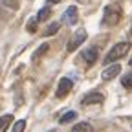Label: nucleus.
Instances as JSON below:
<instances>
[{
	"instance_id": "1",
	"label": "nucleus",
	"mask_w": 132,
	"mask_h": 132,
	"mask_svg": "<svg viewBox=\"0 0 132 132\" xmlns=\"http://www.w3.org/2000/svg\"><path fill=\"white\" fill-rule=\"evenodd\" d=\"M128 50H130V42H118V44H116L110 52L106 53L105 64H110V62H116V61L123 59V57L128 53Z\"/></svg>"
},
{
	"instance_id": "2",
	"label": "nucleus",
	"mask_w": 132,
	"mask_h": 132,
	"mask_svg": "<svg viewBox=\"0 0 132 132\" xmlns=\"http://www.w3.org/2000/svg\"><path fill=\"white\" fill-rule=\"evenodd\" d=\"M119 19H121V7L119 6H108L106 9H105V15H103V24H106V26H116L119 22Z\"/></svg>"
},
{
	"instance_id": "3",
	"label": "nucleus",
	"mask_w": 132,
	"mask_h": 132,
	"mask_svg": "<svg viewBox=\"0 0 132 132\" xmlns=\"http://www.w3.org/2000/svg\"><path fill=\"white\" fill-rule=\"evenodd\" d=\"M85 39H86V29L79 28V29L73 33V37L70 39L68 46H66V50H68V52H73V50H77V48H79L82 42H85Z\"/></svg>"
},
{
	"instance_id": "4",
	"label": "nucleus",
	"mask_w": 132,
	"mask_h": 132,
	"mask_svg": "<svg viewBox=\"0 0 132 132\" xmlns=\"http://www.w3.org/2000/svg\"><path fill=\"white\" fill-rule=\"evenodd\" d=\"M119 73H121V66L116 62V64H110L108 68H105V70H103L101 79H103V81H112L114 77H118Z\"/></svg>"
},
{
	"instance_id": "5",
	"label": "nucleus",
	"mask_w": 132,
	"mask_h": 132,
	"mask_svg": "<svg viewBox=\"0 0 132 132\" xmlns=\"http://www.w3.org/2000/svg\"><path fill=\"white\" fill-rule=\"evenodd\" d=\"M72 86H73V82H72L68 77L61 79V81H59V86H57L55 95H57V97H64V95H68V92L72 90Z\"/></svg>"
},
{
	"instance_id": "6",
	"label": "nucleus",
	"mask_w": 132,
	"mask_h": 132,
	"mask_svg": "<svg viewBox=\"0 0 132 132\" xmlns=\"http://www.w3.org/2000/svg\"><path fill=\"white\" fill-rule=\"evenodd\" d=\"M105 101V95L99 94V92H90L85 95V99H82V105H99Z\"/></svg>"
},
{
	"instance_id": "7",
	"label": "nucleus",
	"mask_w": 132,
	"mask_h": 132,
	"mask_svg": "<svg viewBox=\"0 0 132 132\" xmlns=\"http://www.w3.org/2000/svg\"><path fill=\"white\" fill-rule=\"evenodd\" d=\"M97 57H99L97 48H88V50H85V52H82V59H85V62H86L88 66H92V64L97 61Z\"/></svg>"
},
{
	"instance_id": "8",
	"label": "nucleus",
	"mask_w": 132,
	"mask_h": 132,
	"mask_svg": "<svg viewBox=\"0 0 132 132\" xmlns=\"http://www.w3.org/2000/svg\"><path fill=\"white\" fill-rule=\"evenodd\" d=\"M62 20L66 22V24H70V26H73L75 22H77V7H68L64 11V16H62Z\"/></svg>"
},
{
	"instance_id": "9",
	"label": "nucleus",
	"mask_w": 132,
	"mask_h": 132,
	"mask_svg": "<svg viewBox=\"0 0 132 132\" xmlns=\"http://www.w3.org/2000/svg\"><path fill=\"white\" fill-rule=\"evenodd\" d=\"M11 123H13V116L11 114L2 116V118H0V132H7V128H9Z\"/></svg>"
},
{
	"instance_id": "10",
	"label": "nucleus",
	"mask_w": 132,
	"mask_h": 132,
	"mask_svg": "<svg viewBox=\"0 0 132 132\" xmlns=\"http://www.w3.org/2000/svg\"><path fill=\"white\" fill-rule=\"evenodd\" d=\"M59 28H61V24L59 22H52L46 29H44V37H52V35H55V33L59 31Z\"/></svg>"
},
{
	"instance_id": "11",
	"label": "nucleus",
	"mask_w": 132,
	"mask_h": 132,
	"mask_svg": "<svg viewBox=\"0 0 132 132\" xmlns=\"http://www.w3.org/2000/svg\"><path fill=\"white\" fill-rule=\"evenodd\" d=\"M70 132H92V127H90V123L82 121V123H77Z\"/></svg>"
},
{
	"instance_id": "12",
	"label": "nucleus",
	"mask_w": 132,
	"mask_h": 132,
	"mask_svg": "<svg viewBox=\"0 0 132 132\" xmlns=\"http://www.w3.org/2000/svg\"><path fill=\"white\" fill-rule=\"evenodd\" d=\"M77 118V112H73V110H68V112H66L64 116H62V118L59 119V123L61 125H66V123H70L72 119H75Z\"/></svg>"
},
{
	"instance_id": "13",
	"label": "nucleus",
	"mask_w": 132,
	"mask_h": 132,
	"mask_svg": "<svg viewBox=\"0 0 132 132\" xmlns=\"http://www.w3.org/2000/svg\"><path fill=\"white\" fill-rule=\"evenodd\" d=\"M50 15H52V9H50V7H42L39 11V15H37V22H42V20L50 19Z\"/></svg>"
},
{
	"instance_id": "14",
	"label": "nucleus",
	"mask_w": 132,
	"mask_h": 132,
	"mask_svg": "<svg viewBox=\"0 0 132 132\" xmlns=\"http://www.w3.org/2000/svg\"><path fill=\"white\" fill-rule=\"evenodd\" d=\"M24 127H26V121L24 119H19L13 127V132H24Z\"/></svg>"
},
{
	"instance_id": "15",
	"label": "nucleus",
	"mask_w": 132,
	"mask_h": 132,
	"mask_svg": "<svg viewBox=\"0 0 132 132\" xmlns=\"http://www.w3.org/2000/svg\"><path fill=\"white\" fill-rule=\"evenodd\" d=\"M130 82H132V73H127V75L123 77V86H125V88H130V86H132Z\"/></svg>"
},
{
	"instance_id": "16",
	"label": "nucleus",
	"mask_w": 132,
	"mask_h": 132,
	"mask_svg": "<svg viewBox=\"0 0 132 132\" xmlns=\"http://www.w3.org/2000/svg\"><path fill=\"white\" fill-rule=\"evenodd\" d=\"M35 24H37V19H31V20L28 22V31H31V33L35 31V29H37V26H35Z\"/></svg>"
},
{
	"instance_id": "17",
	"label": "nucleus",
	"mask_w": 132,
	"mask_h": 132,
	"mask_svg": "<svg viewBox=\"0 0 132 132\" xmlns=\"http://www.w3.org/2000/svg\"><path fill=\"white\" fill-rule=\"evenodd\" d=\"M46 50H48V44H46V42H44V44H42V46H40V48H39V50H37V52H35V55H37V57H39V55H40V53H44V52H46Z\"/></svg>"
},
{
	"instance_id": "18",
	"label": "nucleus",
	"mask_w": 132,
	"mask_h": 132,
	"mask_svg": "<svg viewBox=\"0 0 132 132\" xmlns=\"http://www.w3.org/2000/svg\"><path fill=\"white\" fill-rule=\"evenodd\" d=\"M0 9H2V0H0Z\"/></svg>"
},
{
	"instance_id": "19",
	"label": "nucleus",
	"mask_w": 132,
	"mask_h": 132,
	"mask_svg": "<svg viewBox=\"0 0 132 132\" xmlns=\"http://www.w3.org/2000/svg\"><path fill=\"white\" fill-rule=\"evenodd\" d=\"M52 132H53V130H52Z\"/></svg>"
}]
</instances>
